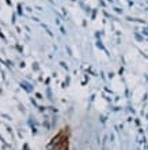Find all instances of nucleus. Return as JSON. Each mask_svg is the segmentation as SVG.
Listing matches in <instances>:
<instances>
[{"instance_id": "obj_2", "label": "nucleus", "mask_w": 148, "mask_h": 150, "mask_svg": "<svg viewBox=\"0 0 148 150\" xmlns=\"http://www.w3.org/2000/svg\"><path fill=\"white\" fill-rule=\"evenodd\" d=\"M135 36H136V38L139 40V41H141V40H143V37H140V36H139V34H135Z\"/></svg>"}, {"instance_id": "obj_1", "label": "nucleus", "mask_w": 148, "mask_h": 150, "mask_svg": "<svg viewBox=\"0 0 148 150\" xmlns=\"http://www.w3.org/2000/svg\"><path fill=\"white\" fill-rule=\"evenodd\" d=\"M62 142H65V139H64L62 134H59V135H56L55 138L52 139V142L48 145V147H49V149H52V147H56V146H59V145H61Z\"/></svg>"}, {"instance_id": "obj_3", "label": "nucleus", "mask_w": 148, "mask_h": 150, "mask_svg": "<svg viewBox=\"0 0 148 150\" xmlns=\"http://www.w3.org/2000/svg\"><path fill=\"white\" fill-rule=\"evenodd\" d=\"M114 10H116V12H118V14H120V12H122V10H121V8H114Z\"/></svg>"}, {"instance_id": "obj_4", "label": "nucleus", "mask_w": 148, "mask_h": 150, "mask_svg": "<svg viewBox=\"0 0 148 150\" xmlns=\"http://www.w3.org/2000/svg\"><path fill=\"white\" fill-rule=\"evenodd\" d=\"M143 33H144L145 36H148V29H144V30H143Z\"/></svg>"}]
</instances>
